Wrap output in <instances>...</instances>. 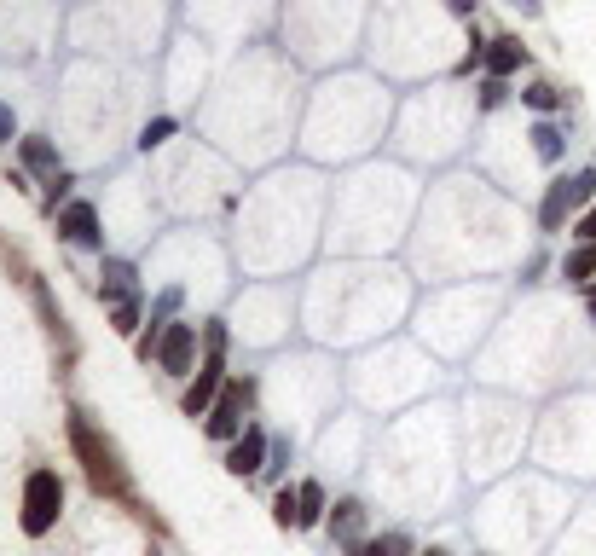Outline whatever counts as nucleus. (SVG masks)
<instances>
[{
  "label": "nucleus",
  "mask_w": 596,
  "mask_h": 556,
  "mask_svg": "<svg viewBox=\"0 0 596 556\" xmlns=\"http://www.w3.org/2000/svg\"><path fill=\"white\" fill-rule=\"evenodd\" d=\"M504 6H515L521 18H539V12H544V0H504Z\"/></svg>",
  "instance_id": "nucleus-25"
},
{
  "label": "nucleus",
  "mask_w": 596,
  "mask_h": 556,
  "mask_svg": "<svg viewBox=\"0 0 596 556\" xmlns=\"http://www.w3.org/2000/svg\"><path fill=\"white\" fill-rule=\"evenodd\" d=\"M423 556H452V551H440V545H434V551H423Z\"/></svg>",
  "instance_id": "nucleus-27"
},
{
  "label": "nucleus",
  "mask_w": 596,
  "mask_h": 556,
  "mask_svg": "<svg viewBox=\"0 0 596 556\" xmlns=\"http://www.w3.org/2000/svg\"><path fill=\"white\" fill-rule=\"evenodd\" d=\"M203 348H209V354H203V371L191 377L186 400H180L186 417H209V406H215L220 389H226V325H220V319L215 325H203Z\"/></svg>",
  "instance_id": "nucleus-2"
},
{
  "label": "nucleus",
  "mask_w": 596,
  "mask_h": 556,
  "mask_svg": "<svg viewBox=\"0 0 596 556\" xmlns=\"http://www.w3.org/2000/svg\"><path fill=\"white\" fill-rule=\"evenodd\" d=\"M12 134H18V122H12V105H0V145H12Z\"/></svg>",
  "instance_id": "nucleus-24"
},
{
  "label": "nucleus",
  "mask_w": 596,
  "mask_h": 556,
  "mask_svg": "<svg viewBox=\"0 0 596 556\" xmlns=\"http://www.w3.org/2000/svg\"><path fill=\"white\" fill-rule=\"evenodd\" d=\"M591 197H596V174H591V168H585V174H562V180H550V186H544V203H539V232H562L568 215L591 209Z\"/></svg>",
  "instance_id": "nucleus-3"
},
{
  "label": "nucleus",
  "mask_w": 596,
  "mask_h": 556,
  "mask_svg": "<svg viewBox=\"0 0 596 556\" xmlns=\"http://www.w3.org/2000/svg\"><path fill=\"white\" fill-rule=\"evenodd\" d=\"M58 510H64V481H58V470H35L24 481V533H29V539L53 533L58 528Z\"/></svg>",
  "instance_id": "nucleus-4"
},
{
  "label": "nucleus",
  "mask_w": 596,
  "mask_h": 556,
  "mask_svg": "<svg viewBox=\"0 0 596 556\" xmlns=\"http://www.w3.org/2000/svg\"><path fill=\"white\" fill-rule=\"evenodd\" d=\"M272 522H278V528H301V493L296 487H278V493H272Z\"/></svg>",
  "instance_id": "nucleus-16"
},
{
  "label": "nucleus",
  "mask_w": 596,
  "mask_h": 556,
  "mask_svg": "<svg viewBox=\"0 0 596 556\" xmlns=\"http://www.w3.org/2000/svg\"><path fill=\"white\" fill-rule=\"evenodd\" d=\"M527 139H533V157H539V163H562V128H556V122H533Z\"/></svg>",
  "instance_id": "nucleus-12"
},
{
  "label": "nucleus",
  "mask_w": 596,
  "mask_h": 556,
  "mask_svg": "<svg viewBox=\"0 0 596 556\" xmlns=\"http://www.w3.org/2000/svg\"><path fill=\"white\" fill-rule=\"evenodd\" d=\"M168 134H174V122H168V116H157V122H151V128H145V134H139V145H145V151H151V145H163Z\"/></svg>",
  "instance_id": "nucleus-21"
},
{
  "label": "nucleus",
  "mask_w": 596,
  "mask_h": 556,
  "mask_svg": "<svg viewBox=\"0 0 596 556\" xmlns=\"http://www.w3.org/2000/svg\"><path fill=\"white\" fill-rule=\"evenodd\" d=\"M573 238H579V244H596V203L579 215V221H573Z\"/></svg>",
  "instance_id": "nucleus-22"
},
{
  "label": "nucleus",
  "mask_w": 596,
  "mask_h": 556,
  "mask_svg": "<svg viewBox=\"0 0 596 556\" xmlns=\"http://www.w3.org/2000/svg\"><path fill=\"white\" fill-rule=\"evenodd\" d=\"M105 296L110 302H128L134 296V267L128 261H105Z\"/></svg>",
  "instance_id": "nucleus-15"
},
{
  "label": "nucleus",
  "mask_w": 596,
  "mask_h": 556,
  "mask_svg": "<svg viewBox=\"0 0 596 556\" xmlns=\"http://www.w3.org/2000/svg\"><path fill=\"white\" fill-rule=\"evenodd\" d=\"M475 93H481V111H498V105H504V99H510V87L498 82V76H487V82L475 87Z\"/></svg>",
  "instance_id": "nucleus-20"
},
{
  "label": "nucleus",
  "mask_w": 596,
  "mask_h": 556,
  "mask_svg": "<svg viewBox=\"0 0 596 556\" xmlns=\"http://www.w3.org/2000/svg\"><path fill=\"white\" fill-rule=\"evenodd\" d=\"M296 493H301V528H319V522H325V510H330L325 487H319V481H301Z\"/></svg>",
  "instance_id": "nucleus-14"
},
{
  "label": "nucleus",
  "mask_w": 596,
  "mask_h": 556,
  "mask_svg": "<svg viewBox=\"0 0 596 556\" xmlns=\"http://www.w3.org/2000/svg\"><path fill=\"white\" fill-rule=\"evenodd\" d=\"M110 331L116 336H139V302L128 296V302H110Z\"/></svg>",
  "instance_id": "nucleus-18"
},
{
  "label": "nucleus",
  "mask_w": 596,
  "mask_h": 556,
  "mask_svg": "<svg viewBox=\"0 0 596 556\" xmlns=\"http://www.w3.org/2000/svg\"><path fill=\"white\" fill-rule=\"evenodd\" d=\"M348 556H411V533H382V539H359Z\"/></svg>",
  "instance_id": "nucleus-13"
},
{
  "label": "nucleus",
  "mask_w": 596,
  "mask_h": 556,
  "mask_svg": "<svg viewBox=\"0 0 596 556\" xmlns=\"http://www.w3.org/2000/svg\"><path fill=\"white\" fill-rule=\"evenodd\" d=\"M70 446H76V458H82L87 481L99 487V493H128V475H122V464H116V446L99 441V429L87 423V417H70Z\"/></svg>",
  "instance_id": "nucleus-1"
},
{
  "label": "nucleus",
  "mask_w": 596,
  "mask_h": 556,
  "mask_svg": "<svg viewBox=\"0 0 596 556\" xmlns=\"http://www.w3.org/2000/svg\"><path fill=\"white\" fill-rule=\"evenodd\" d=\"M562 278H568V284H591L596 278V244H573V250L562 255Z\"/></svg>",
  "instance_id": "nucleus-11"
},
{
  "label": "nucleus",
  "mask_w": 596,
  "mask_h": 556,
  "mask_svg": "<svg viewBox=\"0 0 596 556\" xmlns=\"http://www.w3.org/2000/svg\"><path fill=\"white\" fill-rule=\"evenodd\" d=\"M585 313H591V325H596V284L585 290Z\"/></svg>",
  "instance_id": "nucleus-26"
},
{
  "label": "nucleus",
  "mask_w": 596,
  "mask_h": 556,
  "mask_svg": "<svg viewBox=\"0 0 596 556\" xmlns=\"http://www.w3.org/2000/svg\"><path fill=\"white\" fill-rule=\"evenodd\" d=\"M191 354H197V325L174 319V325L163 331V348H157V360H163L168 377H186V371H191Z\"/></svg>",
  "instance_id": "nucleus-7"
},
{
  "label": "nucleus",
  "mask_w": 596,
  "mask_h": 556,
  "mask_svg": "<svg viewBox=\"0 0 596 556\" xmlns=\"http://www.w3.org/2000/svg\"><path fill=\"white\" fill-rule=\"evenodd\" d=\"M18 151H24V163L35 168V174H58V151L47 139H18Z\"/></svg>",
  "instance_id": "nucleus-17"
},
{
  "label": "nucleus",
  "mask_w": 596,
  "mask_h": 556,
  "mask_svg": "<svg viewBox=\"0 0 596 556\" xmlns=\"http://www.w3.org/2000/svg\"><path fill=\"white\" fill-rule=\"evenodd\" d=\"M521 64H527V47H521V35H498V41H487V58H481V70H487V76L510 82Z\"/></svg>",
  "instance_id": "nucleus-9"
},
{
  "label": "nucleus",
  "mask_w": 596,
  "mask_h": 556,
  "mask_svg": "<svg viewBox=\"0 0 596 556\" xmlns=\"http://www.w3.org/2000/svg\"><path fill=\"white\" fill-rule=\"evenodd\" d=\"M521 99H527V105H533V111H539V116H550V111H556V105H562V93H556V87H550V82H533V87H527V93H521Z\"/></svg>",
  "instance_id": "nucleus-19"
},
{
  "label": "nucleus",
  "mask_w": 596,
  "mask_h": 556,
  "mask_svg": "<svg viewBox=\"0 0 596 556\" xmlns=\"http://www.w3.org/2000/svg\"><path fill=\"white\" fill-rule=\"evenodd\" d=\"M249 400H255V383H226V389H220V400L215 406H209V417H203V429H209V441H238V435H244L249 423H244V412H249Z\"/></svg>",
  "instance_id": "nucleus-5"
},
{
  "label": "nucleus",
  "mask_w": 596,
  "mask_h": 556,
  "mask_svg": "<svg viewBox=\"0 0 596 556\" xmlns=\"http://www.w3.org/2000/svg\"><path fill=\"white\" fill-rule=\"evenodd\" d=\"M261 464H267V429H261V423H249L244 435L226 446V470H232V475H261Z\"/></svg>",
  "instance_id": "nucleus-8"
},
{
  "label": "nucleus",
  "mask_w": 596,
  "mask_h": 556,
  "mask_svg": "<svg viewBox=\"0 0 596 556\" xmlns=\"http://www.w3.org/2000/svg\"><path fill=\"white\" fill-rule=\"evenodd\" d=\"M58 232H64L76 250H105V232H99V209H93V203H64Z\"/></svg>",
  "instance_id": "nucleus-6"
},
{
  "label": "nucleus",
  "mask_w": 596,
  "mask_h": 556,
  "mask_svg": "<svg viewBox=\"0 0 596 556\" xmlns=\"http://www.w3.org/2000/svg\"><path fill=\"white\" fill-rule=\"evenodd\" d=\"M64 192H70V174H64V168H58V174H47V197H53V203H58V197H64Z\"/></svg>",
  "instance_id": "nucleus-23"
},
{
  "label": "nucleus",
  "mask_w": 596,
  "mask_h": 556,
  "mask_svg": "<svg viewBox=\"0 0 596 556\" xmlns=\"http://www.w3.org/2000/svg\"><path fill=\"white\" fill-rule=\"evenodd\" d=\"M325 528L336 533V539H359V528H365V504H359V499H342V504H330Z\"/></svg>",
  "instance_id": "nucleus-10"
}]
</instances>
